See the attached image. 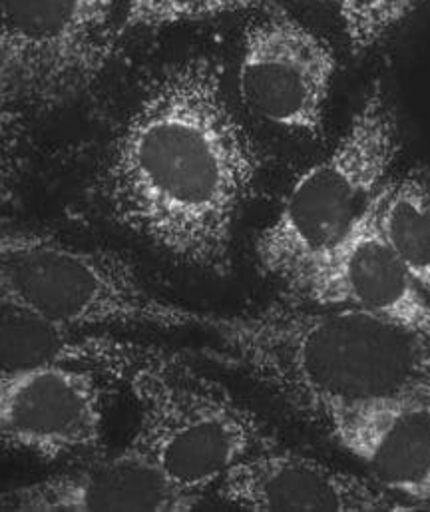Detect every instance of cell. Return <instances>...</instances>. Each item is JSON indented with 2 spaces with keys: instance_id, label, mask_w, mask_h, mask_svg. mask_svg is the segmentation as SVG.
<instances>
[{
  "instance_id": "277c9868",
  "label": "cell",
  "mask_w": 430,
  "mask_h": 512,
  "mask_svg": "<svg viewBox=\"0 0 430 512\" xmlns=\"http://www.w3.org/2000/svg\"><path fill=\"white\" fill-rule=\"evenodd\" d=\"M138 405L134 443L204 499L231 469L275 443L267 423L184 353L144 345L124 379Z\"/></svg>"
},
{
  "instance_id": "30bf717a",
  "label": "cell",
  "mask_w": 430,
  "mask_h": 512,
  "mask_svg": "<svg viewBox=\"0 0 430 512\" xmlns=\"http://www.w3.org/2000/svg\"><path fill=\"white\" fill-rule=\"evenodd\" d=\"M215 491L223 503L247 511H411L371 479L277 443L231 469Z\"/></svg>"
},
{
  "instance_id": "3957f363",
  "label": "cell",
  "mask_w": 430,
  "mask_h": 512,
  "mask_svg": "<svg viewBox=\"0 0 430 512\" xmlns=\"http://www.w3.org/2000/svg\"><path fill=\"white\" fill-rule=\"evenodd\" d=\"M0 311H16L68 331L102 327L206 329L215 313L178 305L110 250L56 240L0 216Z\"/></svg>"
},
{
  "instance_id": "52a82bcc",
  "label": "cell",
  "mask_w": 430,
  "mask_h": 512,
  "mask_svg": "<svg viewBox=\"0 0 430 512\" xmlns=\"http://www.w3.org/2000/svg\"><path fill=\"white\" fill-rule=\"evenodd\" d=\"M335 68L331 44L273 6L243 34L237 90L247 110L265 122L319 138Z\"/></svg>"
},
{
  "instance_id": "7a4b0ae2",
  "label": "cell",
  "mask_w": 430,
  "mask_h": 512,
  "mask_svg": "<svg viewBox=\"0 0 430 512\" xmlns=\"http://www.w3.org/2000/svg\"><path fill=\"white\" fill-rule=\"evenodd\" d=\"M217 359L303 419L379 403L430 405V333L339 307L293 299L215 315Z\"/></svg>"
},
{
  "instance_id": "7c38bea8",
  "label": "cell",
  "mask_w": 430,
  "mask_h": 512,
  "mask_svg": "<svg viewBox=\"0 0 430 512\" xmlns=\"http://www.w3.org/2000/svg\"><path fill=\"white\" fill-rule=\"evenodd\" d=\"M369 479L413 509H430V405L391 401L361 407L325 425Z\"/></svg>"
},
{
  "instance_id": "e0dca14e",
  "label": "cell",
  "mask_w": 430,
  "mask_h": 512,
  "mask_svg": "<svg viewBox=\"0 0 430 512\" xmlns=\"http://www.w3.org/2000/svg\"><path fill=\"white\" fill-rule=\"evenodd\" d=\"M269 2L273 0H130L124 14V26L162 28L180 22L206 20Z\"/></svg>"
},
{
  "instance_id": "9c48e42d",
  "label": "cell",
  "mask_w": 430,
  "mask_h": 512,
  "mask_svg": "<svg viewBox=\"0 0 430 512\" xmlns=\"http://www.w3.org/2000/svg\"><path fill=\"white\" fill-rule=\"evenodd\" d=\"M373 210L285 289L287 299L353 309L430 333V297L385 242Z\"/></svg>"
},
{
  "instance_id": "8fae6325",
  "label": "cell",
  "mask_w": 430,
  "mask_h": 512,
  "mask_svg": "<svg viewBox=\"0 0 430 512\" xmlns=\"http://www.w3.org/2000/svg\"><path fill=\"white\" fill-rule=\"evenodd\" d=\"M186 493L136 445L92 457L50 479L0 491V511H194Z\"/></svg>"
},
{
  "instance_id": "2e32d148",
  "label": "cell",
  "mask_w": 430,
  "mask_h": 512,
  "mask_svg": "<svg viewBox=\"0 0 430 512\" xmlns=\"http://www.w3.org/2000/svg\"><path fill=\"white\" fill-rule=\"evenodd\" d=\"M26 112L0 72V202H14L26 178Z\"/></svg>"
},
{
  "instance_id": "6da1fadb",
  "label": "cell",
  "mask_w": 430,
  "mask_h": 512,
  "mask_svg": "<svg viewBox=\"0 0 430 512\" xmlns=\"http://www.w3.org/2000/svg\"><path fill=\"white\" fill-rule=\"evenodd\" d=\"M263 156L235 114L221 66L188 56L142 90L92 196L106 218L186 269L225 277Z\"/></svg>"
},
{
  "instance_id": "4fadbf2b",
  "label": "cell",
  "mask_w": 430,
  "mask_h": 512,
  "mask_svg": "<svg viewBox=\"0 0 430 512\" xmlns=\"http://www.w3.org/2000/svg\"><path fill=\"white\" fill-rule=\"evenodd\" d=\"M144 345L86 337L16 311H0V379L44 367L84 365L126 379Z\"/></svg>"
},
{
  "instance_id": "9a60e30c",
  "label": "cell",
  "mask_w": 430,
  "mask_h": 512,
  "mask_svg": "<svg viewBox=\"0 0 430 512\" xmlns=\"http://www.w3.org/2000/svg\"><path fill=\"white\" fill-rule=\"evenodd\" d=\"M337 8L353 52L381 44L405 22L421 0H331Z\"/></svg>"
},
{
  "instance_id": "5bb4252c",
  "label": "cell",
  "mask_w": 430,
  "mask_h": 512,
  "mask_svg": "<svg viewBox=\"0 0 430 512\" xmlns=\"http://www.w3.org/2000/svg\"><path fill=\"white\" fill-rule=\"evenodd\" d=\"M379 232L430 297V172L423 166L389 180L373 210Z\"/></svg>"
},
{
  "instance_id": "ba28073f",
  "label": "cell",
  "mask_w": 430,
  "mask_h": 512,
  "mask_svg": "<svg viewBox=\"0 0 430 512\" xmlns=\"http://www.w3.org/2000/svg\"><path fill=\"white\" fill-rule=\"evenodd\" d=\"M0 443L44 461L100 453L104 385L96 369L56 363L0 379Z\"/></svg>"
},
{
  "instance_id": "5b68a950",
  "label": "cell",
  "mask_w": 430,
  "mask_h": 512,
  "mask_svg": "<svg viewBox=\"0 0 430 512\" xmlns=\"http://www.w3.org/2000/svg\"><path fill=\"white\" fill-rule=\"evenodd\" d=\"M399 150L395 110L375 86L335 150L299 176L259 234V269L287 289L371 212Z\"/></svg>"
},
{
  "instance_id": "8992f818",
  "label": "cell",
  "mask_w": 430,
  "mask_h": 512,
  "mask_svg": "<svg viewBox=\"0 0 430 512\" xmlns=\"http://www.w3.org/2000/svg\"><path fill=\"white\" fill-rule=\"evenodd\" d=\"M116 36L114 0H0V72L28 112L94 90Z\"/></svg>"
}]
</instances>
